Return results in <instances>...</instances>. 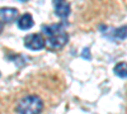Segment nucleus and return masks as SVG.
Wrapping results in <instances>:
<instances>
[{
	"label": "nucleus",
	"mask_w": 127,
	"mask_h": 114,
	"mask_svg": "<svg viewBox=\"0 0 127 114\" xmlns=\"http://www.w3.org/2000/svg\"><path fill=\"white\" fill-rule=\"evenodd\" d=\"M42 33L46 36V45L51 49H60L67 43L69 36L61 24L43 25Z\"/></svg>",
	"instance_id": "obj_1"
},
{
	"label": "nucleus",
	"mask_w": 127,
	"mask_h": 114,
	"mask_svg": "<svg viewBox=\"0 0 127 114\" xmlns=\"http://www.w3.org/2000/svg\"><path fill=\"white\" fill-rule=\"evenodd\" d=\"M43 109V103L38 96L34 95H28L23 99L17 105L18 114H39Z\"/></svg>",
	"instance_id": "obj_2"
},
{
	"label": "nucleus",
	"mask_w": 127,
	"mask_h": 114,
	"mask_svg": "<svg viewBox=\"0 0 127 114\" xmlns=\"http://www.w3.org/2000/svg\"><path fill=\"white\" fill-rule=\"evenodd\" d=\"M45 45H46V39L41 34L33 33V34L27 36L24 39V46L32 51H39L45 47Z\"/></svg>",
	"instance_id": "obj_3"
},
{
	"label": "nucleus",
	"mask_w": 127,
	"mask_h": 114,
	"mask_svg": "<svg viewBox=\"0 0 127 114\" xmlns=\"http://www.w3.org/2000/svg\"><path fill=\"white\" fill-rule=\"evenodd\" d=\"M55 3V13L61 19H65L70 14V6L66 0H54Z\"/></svg>",
	"instance_id": "obj_4"
},
{
	"label": "nucleus",
	"mask_w": 127,
	"mask_h": 114,
	"mask_svg": "<svg viewBox=\"0 0 127 114\" xmlns=\"http://www.w3.org/2000/svg\"><path fill=\"white\" fill-rule=\"evenodd\" d=\"M0 14H1V22L3 23H12L15 19V17L18 15V10L12 9V8H3L0 10Z\"/></svg>",
	"instance_id": "obj_5"
},
{
	"label": "nucleus",
	"mask_w": 127,
	"mask_h": 114,
	"mask_svg": "<svg viewBox=\"0 0 127 114\" xmlns=\"http://www.w3.org/2000/svg\"><path fill=\"white\" fill-rule=\"evenodd\" d=\"M18 27L20 29H23V30L32 28V27H33V18H32V15L28 14V13L23 14L22 17L18 19Z\"/></svg>",
	"instance_id": "obj_6"
},
{
	"label": "nucleus",
	"mask_w": 127,
	"mask_h": 114,
	"mask_svg": "<svg viewBox=\"0 0 127 114\" xmlns=\"http://www.w3.org/2000/svg\"><path fill=\"white\" fill-rule=\"evenodd\" d=\"M114 74L121 79L127 77V62H118L114 66Z\"/></svg>",
	"instance_id": "obj_7"
},
{
	"label": "nucleus",
	"mask_w": 127,
	"mask_h": 114,
	"mask_svg": "<svg viewBox=\"0 0 127 114\" xmlns=\"http://www.w3.org/2000/svg\"><path fill=\"white\" fill-rule=\"evenodd\" d=\"M113 37L116 38V39H126L127 38V25H123V27H121V28H118V29H114L113 30Z\"/></svg>",
	"instance_id": "obj_8"
},
{
	"label": "nucleus",
	"mask_w": 127,
	"mask_h": 114,
	"mask_svg": "<svg viewBox=\"0 0 127 114\" xmlns=\"http://www.w3.org/2000/svg\"><path fill=\"white\" fill-rule=\"evenodd\" d=\"M19 1H28V0H19Z\"/></svg>",
	"instance_id": "obj_9"
}]
</instances>
